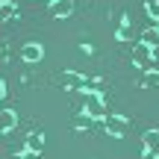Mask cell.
<instances>
[{
    "label": "cell",
    "mask_w": 159,
    "mask_h": 159,
    "mask_svg": "<svg viewBox=\"0 0 159 159\" xmlns=\"http://www.w3.org/2000/svg\"><path fill=\"white\" fill-rule=\"evenodd\" d=\"M133 56L139 59V65H142L144 71H153V68H156V62H153V47H148L144 41L133 47Z\"/></svg>",
    "instance_id": "cell-1"
},
{
    "label": "cell",
    "mask_w": 159,
    "mask_h": 159,
    "mask_svg": "<svg viewBox=\"0 0 159 159\" xmlns=\"http://www.w3.org/2000/svg\"><path fill=\"white\" fill-rule=\"evenodd\" d=\"M85 112H89V118H103L106 115L100 94H85Z\"/></svg>",
    "instance_id": "cell-2"
},
{
    "label": "cell",
    "mask_w": 159,
    "mask_h": 159,
    "mask_svg": "<svg viewBox=\"0 0 159 159\" xmlns=\"http://www.w3.org/2000/svg\"><path fill=\"white\" fill-rule=\"evenodd\" d=\"M21 56H24V62H41L44 50H41V44H24Z\"/></svg>",
    "instance_id": "cell-3"
},
{
    "label": "cell",
    "mask_w": 159,
    "mask_h": 159,
    "mask_svg": "<svg viewBox=\"0 0 159 159\" xmlns=\"http://www.w3.org/2000/svg\"><path fill=\"white\" fill-rule=\"evenodd\" d=\"M106 130L112 133V136H124V133H127V121L118 118V115H109V118H106Z\"/></svg>",
    "instance_id": "cell-4"
},
{
    "label": "cell",
    "mask_w": 159,
    "mask_h": 159,
    "mask_svg": "<svg viewBox=\"0 0 159 159\" xmlns=\"http://www.w3.org/2000/svg\"><path fill=\"white\" fill-rule=\"evenodd\" d=\"M15 124H18L15 112H9V109H3V112H0V133H9V130H15Z\"/></svg>",
    "instance_id": "cell-5"
},
{
    "label": "cell",
    "mask_w": 159,
    "mask_h": 159,
    "mask_svg": "<svg viewBox=\"0 0 159 159\" xmlns=\"http://www.w3.org/2000/svg\"><path fill=\"white\" fill-rule=\"evenodd\" d=\"M144 148H148L150 153H156V150H159V133H156V130L144 133Z\"/></svg>",
    "instance_id": "cell-6"
},
{
    "label": "cell",
    "mask_w": 159,
    "mask_h": 159,
    "mask_svg": "<svg viewBox=\"0 0 159 159\" xmlns=\"http://www.w3.org/2000/svg\"><path fill=\"white\" fill-rule=\"evenodd\" d=\"M68 12H71V0H53V15L65 18Z\"/></svg>",
    "instance_id": "cell-7"
},
{
    "label": "cell",
    "mask_w": 159,
    "mask_h": 159,
    "mask_svg": "<svg viewBox=\"0 0 159 159\" xmlns=\"http://www.w3.org/2000/svg\"><path fill=\"white\" fill-rule=\"evenodd\" d=\"M41 148H44V139H41V136H35V133L27 136V150H33V153L39 150V153H41Z\"/></svg>",
    "instance_id": "cell-8"
},
{
    "label": "cell",
    "mask_w": 159,
    "mask_h": 159,
    "mask_svg": "<svg viewBox=\"0 0 159 159\" xmlns=\"http://www.w3.org/2000/svg\"><path fill=\"white\" fill-rule=\"evenodd\" d=\"M62 83H68V89H80V85H85V80L80 74H62Z\"/></svg>",
    "instance_id": "cell-9"
},
{
    "label": "cell",
    "mask_w": 159,
    "mask_h": 159,
    "mask_svg": "<svg viewBox=\"0 0 159 159\" xmlns=\"http://www.w3.org/2000/svg\"><path fill=\"white\" fill-rule=\"evenodd\" d=\"M142 39H144V44H148V47H156L159 44V30H148Z\"/></svg>",
    "instance_id": "cell-10"
},
{
    "label": "cell",
    "mask_w": 159,
    "mask_h": 159,
    "mask_svg": "<svg viewBox=\"0 0 159 159\" xmlns=\"http://www.w3.org/2000/svg\"><path fill=\"white\" fill-rule=\"evenodd\" d=\"M12 12H15V6H12V3H0V21H3V18H9Z\"/></svg>",
    "instance_id": "cell-11"
},
{
    "label": "cell",
    "mask_w": 159,
    "mask_h": 159,
    "mask_svg": "<svg viewBox=\"0 0 159 159\" xmlns=\"http://www.w3.org/2000/svg\"><path fill=\"white\" fill-rule=\"evenodd\" d=\"M148 12H150V15H153L156 21H159V0H150V3H148Z\"/></svg>",
    "instance_id": "cell-12"
},
{
    "label": "cell",
    "mask_w": 159,
    "mask_h": 159,
    "mask_svg": "<svg viewBox=\"0 0 159 159\" xmlns=\"http://www.w3.org/2000/svg\"><path fill=\"white\" fill-rule=\"evenodd\" d=\"M118 35H121V39H130V35H133V30H130V24H124V27L118 30Z\"/></svg>",
    "instance_id": "cell-13"
},
{
    "label": "cell",
    "mask_w": 159,
    "mask_h": 159,
    "mask_svg": "<svg viewBox=\"0 0 159 159\" xmlns=\"http://www.w3.org/2000/svg\"><path fill=\"white\" fill-rule=\"evenodd\" d=\"M24 159H35V153H33V150H27V153H24Z\"/></svg>",
    "instance_id": "cell-14"
},
{
    "label": "cell",
    "mask_w": 159,
    "mask_h": 159,
    "mask_svg": "<svg viewBox=\"0 0 159 159\" xmlns=\"http://www.w3.org/2000/svg\"><path fill=\"white\" fill-rule=\"evenodd\" d=\"M3 94H6V89H3V83H0V97H3Z\"/></svg>",
    "instance_id": "cell-15"
},
{
    "label": "cell",
    "mask_w": 159,
    "mask_h": 159,
    "mask_svg": "<svg viewBox=\"0 0 159 159\" xmlns=\"http://www.w3.org/2000/svg\"><path fill=\"white\" fill-rule=\"evenodd\" d=\"M156 156H159V150H156Z\"/></svg>",
    "instance_id": "cell-16"
},
{
    "label": "cell",
    "mask_w": 159,
    "mask_h": 159,
    "mask_svg": "<svg viewBox=\"0 0 159 159\" xmlns=\"http://www.w3.org/2000/svg\"><path fill=\"white\" fill-rule=\"evenodd\" d=\"M50 3H53V0H50Z\"/></svg>",
    "instance_id": "cell-17"
}]
</instances>
